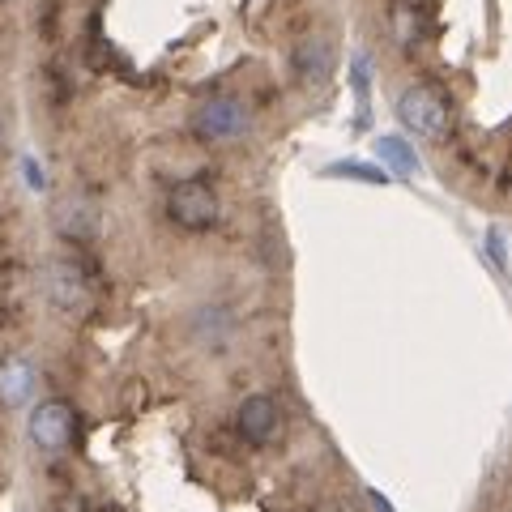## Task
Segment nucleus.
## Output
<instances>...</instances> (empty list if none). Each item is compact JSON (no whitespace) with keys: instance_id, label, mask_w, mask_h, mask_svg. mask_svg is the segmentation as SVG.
Returning a JSON list of instances; mask_svg holds the SVG:
<instances>
[{"instance_id":"nucleus-7","label":"nucleus","mask_w":512,"mask_h":512,"mask_svg":"<svg viewBox=\"0 0 512 512\" xmlns=\"http://www.w3.org/2000/svg\"><path fill=\"white\" fill-rule=\"evenodd\" d=\"M295 77L303 86H325L333 77V64H338V52H333V39L329 35H308L295 43Z\"/></svg>"},{"instance_id":"nucleus-2","label":"nucleus","mask_w":512,"mask_h":512,"mask_svg":"<svg viewBox=\"0 0 512 512\" xmlns=\"http://www.w3.org/2000/svg\"><path fill=\"white\" fill-rule=\"evenodd\" d=\"M167 218L184 231H210L218 222V197L205 180H180L167 192Z\"/></svg>"},{"instance_id":"nucleus-5","label":"nucleus","mask_w":512,"mask_h":512,"mask_svg":"<svg viewBox=\"0 0 512 512\" xmlns=\"http://www.w3.org/2000/svg\"><path fill=\"white\" fill-rule=\"evenodd\" d=\"M43 291L60 312H73V316L90 312V282H86V274H82V265L77 261H47Z\"/></svg>"},{"instance_id":"nucleus-1","label":"nucleus","mask_w":512,"mask_h":512,"mask_svg":"<svg viewBox=\"0 0 512 512\" xmlns=\"http://www.w3.org/2000/svg\"><path fill=\"white\" fill-rule=\"evenodd\" d=\"M397 120H402L410 133L436 141V137L448 133V124H453V111H448V99H444L440 90L410 86V90H402V99H397Z\"/></svg>"},{"instance_id":"nucleus-11","label":"nucleus","mask_w":512,"mask_h":512,"mask_svg":"<svg viewBox=\"0 0 512 512\" xmlns=\"http://www.w3.org/2000/svg\"><path fill=\"white\" fill-rule=\"evenodd\" d=\"M329 175H346V180H367V184H389V175L372 163H333Z\"/></svg>"},{"instance_id":"nucleus-9","label":"nucleus","mask_w":512,"mask_h":512,"mask_svg":"<svg viewBox=\"0 0 512 512\" xmlns=\"http://www.w3.org/2000/svg\"><path fill=\"white\" fill-rule=\"evenodd\" d=\"M35 393V372L22 359H5L0 363V402L5 406H26Z\"/></svg>"},{"instance_id":"nucleus-15","label":"nucleus","mask_w":512,"mask_h":512,"mask_svg":"<svg viewBox=\"0 0 512 512\" xmlns=\"http://www.w3.org/2000/svg\"><path fill=\"white\" fill-rule=\"evenodd\" d=\"M0 141H5V120H0Z\"/></svg>"},{"instance_id":"nucleus-14","label":"nucleus","mask_w":512,"mask_h":512,"mask_svg":"<svg viewBox=\"0 0 512 512\" xmlns=\"http://www.w3.org/2000/svg\"><path fill=\"white\" fill-rule=\"evenodd\" d=\"M367 504H372V512H393V504L384 500L380 491H367Z\"/></svg>"},{"instance_id":"nucleus-13","label":"nucleus","mask_w":512,"mask_h":512,"mask_svg":"<svg viewBox=\"0 0 512 512\" xmlns=\"http://www.w3.org/2000/svg\"><path fill=\"white\" fill-rule=\"evenodd\" d=\"M487 244H491L495 265H500V269H508V248H504V235H500V231H491V235H487Z\"/></svg>"},{"instance_id":"nucleus-10","label":"nucleus","mask_w":512,"mask_h":512,"mask_svg":"<svg viewBox=\"0 0 512 512\" xmlns=\"http://www.w3.org/2000/svg\"><path fill=\"white\" fill-rule=\"evenodd\" d=\"M376 154H380L397 175H419V154H414L410 141H402V137H380V141H376Z\"/></svg>"},{"instance_id":"nucleus-4","label":"nucleus","mask_w":512,"mask_h":512,"mask_svg":"<svg viewBox=\"0 0 512 512\" xmlns=\"http://www.w3.org/2000/svg\"><path fill=\"white\" fill-rule=\"evenodd\" d=\"M248 124H252V116L239 99H210L192 116V133L201 141H239L248 133Z\"/></svg>"},{"instance_id":"nucleus-3","label":"nucleus","mask_w":512,"mask_h":512,"mask_svg":"<svg viewBox=\"0 0 512 512\" xmlns=\"http://www.w3.org/2000/svg\"><path fill=\"white\" fill-rule=\"evenodd\" d=\"M26 431H30V444H35L39 453H64L77 436V414H73L69 402L52 397V402H39L35 410H30Z\"/></svg>"},{"instance_id":"nucleus-6","label":"nucleus","mask_w":512,"mask_h":512,"mask_svg":"<svg viewBox=\"0 0 512 512\" xmlns=\"http://www.w3.org/2000/svg\"><path fill=\"white\" fill-rule=\"evenodd\" d=\"M235 427L248 444H269V440H278V431H282V410L269 393H252L239 402Z\"/></svg>"},{"instance_id":"nucleus-12","label":"nucleus","mask_w":512,"mask_h":512,"mask_svg":"<svg viewBox=\"0 0 512 512\" xmlns=\"http://www.w3.org/2000/svg\"><path fill=\"white\" fill-rule=\"evenodd\" d=\"M350 82H355L359 103L367 107V90H372V60H367L363 52H355V56H350Z\"/></svg>"},{"instance_id":"nucleus-8","label":"nucleus","mask_w":512,"mask_h":512,"mask_svg":"<svg viewBox=\"0 0 512 512\" xmlns=\"http://www.w3.org/2000/svg\"><path fill=\"white\" fill-rule=\"evenodd\" d=\"M56 231L64 239H77V244H86V239L99 235V210H94V201L86 197H69L56 210Z\"/></svg>"}]
</instances>
